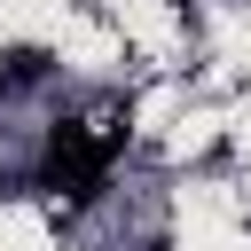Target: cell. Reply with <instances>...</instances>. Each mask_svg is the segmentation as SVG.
Listing matches in <instances>:
<instances>
[{"label": "cell", "mask_w": 251, "mask_h": 251, "mask_svg": "<svg viewBox=\"0 0 251 251\" xmlns=\"http://www.w3.org/2000/svg\"><path fill=\"white\" fill-rule=\"evenodd\" d=\"M118 149H126V126H110V133H86L78 118H63V126H47V149H39V188L94 196V188L110 180Z\"/></svg>", "instance_id": "cell-1"}, {"label": "cell", "mask_w": 251, "mask_h": 251, "mask_svg": "<svg viewBox=\"0 0 251 251\" xmlns=\"http://www.w3.org/2000/svg\"><path fill=\"white\" fill-rule=\"evenodd\" d=\"M39 71H47L39 47H16V55H8V78H39Z\"/></svg>", "instance_id": "cell-2"}]
</instances>
